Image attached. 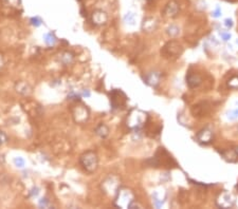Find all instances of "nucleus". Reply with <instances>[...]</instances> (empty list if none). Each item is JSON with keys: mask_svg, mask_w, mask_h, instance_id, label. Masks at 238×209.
<instances>
[{"mask_svg": "<svg viewBox=\"0 0 238 209\" xmlns=\"http://www.w3.org/2000/svg\"><path fill=\"white\" fill-rule=\"evenodd\" d=\"M91 19H92L93 25H95V26H103V25H105V23L107 22V20H108V16H107L106 13L103 12V11L96 10V11H94V12L92 13Z\"/></svg>", "mask_w": 238, "mask_h": 209, "instance_id": "obj_11", "label": "nucleus"}, {"mask_svg": "<svg viewBox=\"0 0 238 209\" xmlns=\"http://www.w3.org/2000/svg\"><path fill=\"white\" fill-rule=\"evenodd\" d=\"M220 36H221V38L224 40V41H228V40L231 39V37H232L231 34H230V33H226V32H221Z\"/></svg>", "mask_w": 238, "mask_h": 209, "instance_id": "obj_26", "label": "nucleus"}, {"mask_svg": "<svg viewBox=\"0 0 238 209\" xmlns=\"http://www.w3.org/2000/svg\"><path fill=\"white\" fill-rule=\"evenodd\" d=\"M221 155H222L223 159L226 160V162L236 163L238 162V147L221 151Z\"/></svg>", "mask_w": 238, "mask_h": 209, "instance_id": "obj_12", "label": "nucleus"}, {"mask_svg": "<svg viewBox=\"0 0 238 209\" xmlns=\"http://www.w3.org/2000/svg\"><path fill=\"white\" fill-rule=\"evenodd\" d=\"M31 22H32V25L35 26H39L41 25V20L39 19L38 17H34V18H32V19H31Z\"/></svg>", "mask_w": 238, "mask_h": 209, "instance_id": "obj_25", "label": "nucleus"}, {"mask_svg": "<svg viewBox=\"0 0 238 209\" xmlns=\"http://www.w3.org/2000/svg\"><path fill=\"white\" fill-rule=\"evenodd\" d=\"M166 165L167 167H172V166H177L176 162L173 160V157L167 153V151L164 148H159L158 152L155 155V157L152 159L151 166L155 167H159V166Z\"/></svg>", "mask_w": 238, "mask_h": 209, "instance_id": "obj_4", "label": "nucleus"}, {"mask_svg": "<svg viewBox=\"0 0 238 209\" xmlns=\"http://www.w3.org/2000/svg\"><path fill=\"white\" fill-rule=\"evenodd\" d=\"M136 197L131 189L126 187H120L114 197V206L117 208H133Z\"/></svg>", "mask_w": 238, "mask_h": 209, "instance_id": "obj_2", "label": "nucleus"}, {"mask_svg": "<svg viewBox=\"0 0 238 209\" xmlns=\"http://www.w3.org/2000/svg\"><path fill=\"white\" fill-rule=\"evenodd\" d=\"M228 87L230 89H238V75H234L228 80Z\"/></svg>", "mask_w": 238, "mask_h": 209, "instance_id": "obj_18", "label": "nucleus"}, {"mask_svg": "<svg viewBox=\"0 0 238 209\" xmlns=\"http://www.w3.org/2000/svg\"><path fill=\"white\" fill-rule=\"evenodd\" d=\"M224 25H226V26H228V28H232V26H233V20L226 19L224 20Z\"/></svg>", "mask_w": 238, "mask_h": 209, "instance_id": "obj_30", "label": "nucleus"}, {"mask_svg": "<svg viewBox=\"0 0 238 209\" xmlns=\"http://www.w3.org/2000/svg\"><path fill=\"white\" fill-rule=\"evenodd\" d=\"M236 188H237V190H238V184H237V186H236Z\"/></svg>", "mask_w": 238, "mask_h": 209, "instance_id": "obj_32", "label": "nucleus"}, {"mask_svg": "<svg viewBox=\"0 0 238 209\" xmlns=\"http://www.w3.org/2000/svg\"><path fill=\"white\" fill-rule=\"evenodd\" d=\"M201 81H202L201 77L196 73L188 72V75H186V84H188V86L191 89H194V88H197L198 86H200Z\"/></svg>", "mask_w": 238, "mask_h": 209, "instance_id": "obj_14", "label": "nucleus"}, {"mask_svg": "<svg viewBox=\"0 0 238 209\" xmlns=\"http://www.w3.org/2000/svg\"><path fill=\"white\" fill-rule=\"evenodd\" d=\"M1 67H2V58L0 57V68H1Z\"/></svg>", "mask_w": 238, "mask_h": 209, "instance_id": "obj_31", "label": "nucleus"}, {"mask_svg": "<svg viewBox=\"0 0 238 209\" xmlns=\"http://www.w3.org/2000/svg\"><path fill=\"white\" fill-rule=\"evenodd\" d=\"M45 41H46V44H49V45L54 44H55V41H56V38H55L54 34H52V33L47 34V35H46V37H45Z\"/></svg>", "mask_w": 238, "mask_h": 209, "instance_id": "obj_19", "label": "nucleus"}, {"mask_svg": "<svg viewBox=\"0 0 238 209\" xmlns=\"http://www.w3.org/2000/svg\"><path fill=\"white\" fill-rule=\"evenodd\" d=\"M14 162H15V165L19 168H22L23 166H25V160H23L22 157H16Z\"/></svg>", "mask_w": 238, "mask_h": 209, "instance_id": "obj_24", "label": "nucleus"}, {"mask_svg": "<svg viewBox=\"0 0 238 209\" xmlns=\"http://www.w3.org/2000/svg\"><path fill=\"white\" fill-rule=\"evenodd\" d=\"M72 58H73V56L71 55V53L66 52V53H64V54H63V57H61V60H63L64 63H66V65H68V63H71Z\"/></svg>", "mask_w": 238, "mask_h": 209, "instance_id": "obj_21", "label": "nucleus"}, {"mask_svg": "<svg viewBox=\"0 0 238 209\" xmlns=\"http://www.w3.org/2000/svg\"><path fill=\"white\" fill-rule=\"evenodd\" d=\"M120 179L117 175H109L102 182V189L107 194H116L120 188Z\"/></svg>", "mask_w": 238, "mask_h": 209, "instance_id": "obj_8", "label": "nucleus"}, {"mask_svg": "<svg viewBox=\"0 0 238 209\" xmlns=\"http://www.w3.org/2000/svg\"><path fill=\"white\" fill-rule=\"evenodd\" d=\"M161 53L165 58H177L183 53V48L178 41L172 40L162 48Z\"/></svg>", "mask_w": 238, "mask_h": 209, "instance_id": "obj_5", "label": "nucleus"}, {"mask_svg": "<svg viewBox=\"0 0 238 209\" xmlns=\"http://www.w3.org/2000/svg\"><path fill=\"white\" fill-rule=\"evenodd\" d=\"M9 1V3L11 5H13V7H17V5L20 4V0H7Z\"/></svg>", "mask_w": 238, "mask_h": 209, "instance_id": "obj_28", "label": "nucleus"}, {"mask_svg": "<svg viewBox=\"0 0 238 209\" xmlns=\"http://www.w3.org/2000/svg\"><path fill=\"white\" fill-rule=\"evenodd\" d=\"M135 18L136 16L132 14V13H127V15L125 16V21H126L127 23H130V25H133V22H135Z\"/></svg>", "mask_w": 238, "mask_h": 209, "instance_id": "obj_23", "label": "nucleus"}, {"mask_svg": "<svg viewBox=\"0 0 238 209\" xmlns=\"http://www.w3.org/2000/svg\"><path fill=\"white\" fill-rule=\"evenodd\" d=\"M221 15V10H220V7H216V10H215V12L213 13V16L214 17H219V16Z\"/></svg>", "mask_w": 238, "mask_h": 209, "instance_id": "obj_29", "label": "nucleus"}, {"mask_svg": "<svg viewBox=\"0 0 238 209\" xmlns=\"http://www.w3.org/2000/svg\"><path fill=\"white\" fill-rule=\"evenodd\" d=\"M235 203H236V197L234 193L226 190H222L221 192H219V194L216 197V205L220 208H233Z\"/></svg>", "mask_w": 238, "mask_h": 209, "instance_id": "obj_6", "label": "nucleus"}, {"mask_svg": "<svg viewBox=\"0 0 238 209\" xmlns=\"http://www.w3.org/2000/svg\"><path fill=\"white\" fill-rule=\"evenodd\" d=\"M72 114H73L74 120L79 124H83L89 118V110L84 104H77L74 107Z\"/></svg>", "mask_w": 238, "mask_h": 209, "instance_id": "obj_9", "label": "nucleus"}, {"mask_svg": "<svg viewBox=\"0 0 238 209\" xmlns=\"http://www.w3.org/2000/svg\"><path fill=\"white\" fill-rule=\"evenodd\" d=\"M79 163H81L83 168H84L87 172L92 173L96 170L98 165V155L93 151H87L85 152L84 154H82L81 159H79Z\"/></svg>", "mask_w": 238, "mask_h": 209, "instance_id": "obj_3", "label": "nucleus"}, {"mask_svg": "<svg viewBox=\"0 0 238 209\" xmlns=\"http://www.w3.org/2000/svg\"><path fill=\"white\" fill-rule=\"evenodd\" d=\"M228 118L230 120H235L238 118V109H235V110H232L228 113Z\"/></svg>", "mask_w": 238, "mask_h": 209, "instance_id": "obj_22", "label": "nucleus"}, {"mask_svg": "<svg viewBox=\"0 0 238 209\" xmlns=\"http://www.w3.org/2000/svg\"><path fill=\"white\" fill-rule=\"evenodd\" d=\"M148 118L149 116L145 111L140 109H132L126 118V125L130 130L138 131L146 125Z\"/></svg>", "mask_w": 238, "mask_h": 209, "instance_id": "obj_1", "label": "nucleus"}, {"mask_svg": "<svg viewBox=\"0 0 238 209\" xmlns=\"http://www.w3.org/2000/svg\"><path fill=\"white\" fill-rule=\"evenodd\" d=\"M156 26H157V22L154 18H146V19H144L143 21L142 29L146 32H151L156 29Z\"/></svg>", "mask_w": 238, "mask_h": 209, "instance_id": "obj_16", "label": "nucleus"}, {"mask_svg": "<svg viewBox=\"0 0 238 209\" xmlns=\"http://www.w3.org/2000/svg\"><path fill=\"white\" fill-rule=\"evenodd\" d=\"M213 130L210 127H205L198 132L197 141L202 145H208L213 141Z\"/></svg>", "mask_w": 238, "mask_h": 209, "instance_id": "obj_10", "label": "nucleus"}, {"mask_svg": "<svg viewBox=\"0 0 238 209\" xmlns=\"http://www.w3.org/2000/svg\"><path fill=\"white\" fill-rule=\"evenodd\" d=\"M167 33H168L169 36H172V37L177 36V35L179 34V28L178 26H170L169 28L167 29Z\"/></svg>", "mask_w": 238, "mask_h": 209, "instance_id": "obj_20", "label": "nucleus"}, {"mask_svg": "<svg viewBox=\"0 0 238 209\" xmlns=\"http://www.w3.org/2000/svg\"><path fill=\"white\" fill-rule=\"evenodd\" d=\"M7 135L4 134L2 131H0V145H2L3 143H5L7 142Z\"/></svg>", "mask_w": 238, "mask_h": 209, "instance_id": "obj_27", "label": "nucleus"}, {"mask_svg": "<svg viewBox=\"0 0 238 209\" xmlns=\"http://www.w3.org/2000/svg\"><path fill=\"white\" fill-rule=\"evenodd\" d=\"M164 15L166 17H176L179 13V4L176 1H169L168 3L165 5V9L163 11Z\"/></svg>", "mask_w": 238, "mask_h": 209, "instance_id": "obj_13", "label": "nucleus"}, {"mask_svg": "<svg viewBox=\"0 0 238 209\" xmlns=\"http://www.w3.org/2000/svg\"><path fill=\"white\" fill-rule=\"evenodd\" d=\"M160 77H161V75L157 72H150L144 77V80L147 85L151 86V87H157L160 82Z\"/></svg>", "mask_w": 238, "mask_h": 209, "instance_id": "obj_15", "label": "nucleus"}, {"mask_svg": "<svg viewBox=\"0 0 238 209\" xmlns=\"http://www.w3.org/2000/svg\"><path fill=\"white\" fill-rule=\"evenodd\" d=\"M95 133L98 136H101V137L104 138V137H106V136L109 134V129H108V127H107L106 125L100 124V125L98 126V127L95 128Z\"/></svg>", "mask_w": 238, "mask_h": 209, "instance_id": "obj_17", "label": "nucleus"}, {"mask_svg": "<svg viewBox=\"0 0 238 209\" xmlns=\"http://www.w3.org/2000/svg\"><path fill=\"white\" fill-rule=\"evenodd\" d=\"M128 97L122 90L114 89L110 92V104L112 109L124 108L127 104Z\"/></svg>", "mask_w": 238, "mask_h": 209, "instance_id": "obj_7", "label": "nucleus"}]
</instances>
